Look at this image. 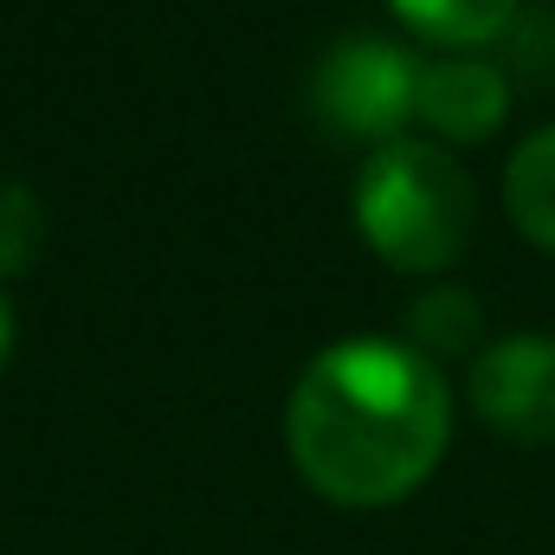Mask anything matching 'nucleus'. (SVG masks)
Listing matches in <instances>:
<instances>
[{
	"label": "nucleus",
	"mask_w": 555,
	"mask_h": 555,
	"mask_svg": "<svg viewBox=\"0 0 555 555\" xmlns=\"http://www.w3.org/2000/svg\"><path fill=\"white\" fill-rule=\"evenodd\" d=\"M356 227L401 272H446L472 240V181L433 142H388L356 175Z\"/></svg>",
	"instance_id": "nucleus-2"
},
{
	"label": "nucleus",
	"mask_w": 555,
	"mask_h": 555,
	"mask_svg": "<svg viewBox=\"0 0 555 555\" xmlns=\"http://www.w3.org/2000/svg\"><path fill=\"white\" fill-rule=\"evenodd\" d=\"M408 330H414L420 356L426 349H465L478 336V304L465 291H452V284H433L414 310H408Z\"/></svg>",
	"instance_id": "nucleus-8"
},
{
	"label": "nucleus",
	"mask_w": 555,
	"mask_h": 555,
	"mask_svg": "<svg viewBox=\"0 0 555 555\" xmlns=\"http://www.w3.org/2000/svg\"><path fill=\"white\" fill-rule=\"evenodd\" d=\"M511 111V85L498 65H478V59H439V65H420V104L414 117L433 124L439 137L452 142H485Z\"/></svg>",
	"instance_id": "nucleus-5"
},
{
	"label": "nucleus",
	"mask_w": 555,
	"mask_h": 555,
	"mask_svg": "<svg viewBox=\"0 0 555 555\" xmlns=\"http://www.w3.org/2000/svg\"><path fill=\"white\" fill-rule=\"evenodd\" d=\"M388 7L439 46H485L517 20V0H388Z\"/></svg>",
	"instance_id": "nucleus-7"
},
{
	"label": "nucleus",
	"mask_w": 555,
	"mask_h": 555,
	"mask_svg": "<svg viewBox=\"0 0 555 555\" xmlns=\"http://www.w3.org/2000/svg\"><path fill=\"white\" fill-rule=\"evenodd\" d=\"M504 207H511V220H517L524 240H537V246L555 253V124L537 130L511 155V168H504Z\"/></svg>",
	"instance_id": "nucleus-6"
},
{
	"label": "nucleus",
	"mask_w": 555,
	"mask_h": 555,
	"mask_svg": "<svg viewBox=\"0 0 555 555\" xmlns=\"http://www.w3.org/2000/svg\"><path fill=\"white\" fill-rule=\"evenodd\" d=\"M39 246V201L13 181H0V278L20 272Z\"/></svg>",
	"instance_id": "nucleus-9"
},
{
	"label": "nucleus",
	"mask_w": 555,
	"mask_h": 555,
	"mask_svg": "<svg viewBox=\"0 0 555 555\" xmlns=\"http://www.w3.org/2000/svg\"><path fill=\"white\" fill-rule=\"evenodd\" d=\"M310 104L330 130L362 142H401L420 104V59H408L388 39H343L310 78Z\"/></svg>",
	"instance_id": "nucleus-3"
},
{
	"label": "nucleus",
	"mask_w": 555,
	"mask_h": 555,
	"mask_svg": "<svg viewBox=\"0 0 555 555\" xmlns=\"http://www.w3.org/2000/svg\"><path fill=\"white\" fill-rule=\"evenodd\" d=\"M452 433V395L414 343L323 349L284 408V446L304 485L349 511L401 504L433 478Z\"/></svg>",
	"instance_id": "nucleus-1"
},
{
	"label": "nucleus",
	"mask_w": 555,
	"mask_h": 555,
	"mask_svg": "<svg viewBox=\"0 0 555 555\" xmlns=\"http://www.w3.org/2000/svg\"><path fill=\"white\" fill-rule=\"evenodd\" d=\"M7 349H13V310H7V297H0V362H7Z\"/></svg>",
	"instance_id": "nucleus-10"
},
{
	"label": "nucleus",
	"mask_w": 555,
	"mask_h": 555,
	"mask_svg": "<svg viewBox=\"0 0 555 555\" xmlns=\"http://www.w3.org/2000/svg\"><path fill=\"white\" fill-rule=\"evenodd\" d=\"M472 408L517 446H555V336H504L472 362Z\"/></svg>",
	"instance_id": "nucleus-4"
}]
</instances>
